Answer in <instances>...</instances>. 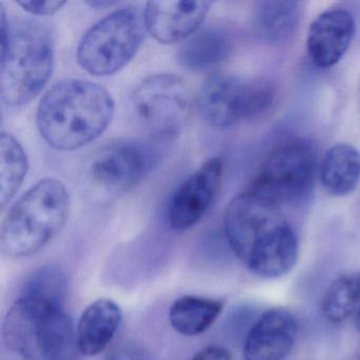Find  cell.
<instances>
[{"label": "cell", "mask_w": 360, "mask_h": 360, "mask_svg": "<svg viewBox=\"0 0 360 360\" xmlns=\"http://www.w3.org/2000/svg\"><path fill=\"white\" fill-rule=\"evenodd\" d=\"M224 233L231 250L257 277H283L298 262V238L281 205L258 191L250 188L231 200Z\"/></svg>", "instance_id": "6da1fadb"}, {"label": "cell", "mask_w": 360, "mask_h": 360, "mask_svg": "<svg viewBox=\"0 0 360 360\" xmlns=\"http://www.w3.org/2000/svg\"><path fill=\"white\" fill-rule=\"evenodd\" d=\"M115 101L98 84L79 79L56 83L41 98L37 124L41 138L60 151L94 142L110 125Z\"/></svg>", "instance_id": "7a4b0ae2"}, {"label": "cell", "mask_w": 360, "mask_h": 360, "mask_svg": "<svg viewBox=\"0 0 360 360\" xmlns=\"http://www.w3.org/2000/svg\"><path fill=\"white\" fill-rule=\"evenodd\" d=\"M0 96L10 107L34 100L51 77L53 37L39 20L20 18L9 22L0 4Z\"/></svg>", "instance_id": "3957f363"}, {"label": "cell", "mask_w": 360, "mask_h": 360, "mask_svg": "<svg viewBox=\"0 0 360 360\" xmlns=\"http://www.w3.org/2000/svg\"><path fill=\"white\" fill-rule=\"evenodd\" d=\"M70 195L64 183L43 179L10 208L0 231L5 256L20 259L43 250L62 231L68 219Z\"/></svg>", "instance_id": "277c9868"}, {"label": "cell", "mask_w": 360, "mask_h": 360, "mask_svg": "<svg viewBox=\"0 0 360 360\" xmlns=\"http://www.w3.org/2000/svg\"><path fill=\"white\" fill-rule=\"evenodd\" d=\"M6 345L22 360H75L77 330L63 307L22 296L3 326Z\"/></svg>", "instance_id": "5b68a950"}, {"label": "cell", "mask_w": 360, "mask_h": 360, "mask_svg": "<svg viewBox=\"0 0 360 360\" xmlns=\"http://www.w3.org/2000/svg\"><path fill=\"white\" fill-rule=\"evenodd\" d=\"M159 162V149L150 142L134 139L112 141L86 160L82 187L94 201H112L140 184Z\"/></svg>", "instance_id": "8992f818"}, {"label": "cell", "mask_w": 360, "mask_h": 360, "mask_svg": "<svg viewBox=\"0 0 360 360\" xmlns=\"http://www.w3.org/2000/svg\"><path fill=\"white\" fill-rule=\"evenodd\" d=\"M144 11L120 8L94 24L77 47L79 66L96 77L115 75L136 56L146 32Z\"/></svg>", "instance_id": "52a82bcc"}, {"label": "cell", "mask_w": 360, "mask_h": 360, "mask_svg": "<svg viewBox=\"0 0 360 360\" xmlns=\"http://www.w3.org/2000/svg\"><path fill=\"white\" fill-rule=\"evenodd\" d=\"M271 102L273 91L266 84L246 81L225 72L210 75L197 96V108L202 119L221 129L264 112Z\"/></svg>", "instance_id": "ba28073f"}, {"label": "cell", "mask_w": 360, "mask_h": 360, "mask_svg": "<svg viewBox=\"0 0 360 360\" xmlns=\"http://www.w3.org/2000/svg\"><path fill=\"white\" fill-rule=\"evenodd\" d=\"M132 109L143 126L155 136H176L191 112V92L181 77L159 73L146 77L134 91Z\"/></svg>", "instance_id": "9c48e42d"}, {"label": "cell", "mask_w": 360, "mask_h": 360, "mask_svg": "<svg viewBox=\"0 0 360 360\" xmlns=\"http://www.w3.org/2000/svg\"><path fill=\"white\" fill-rule=\"evenodd\" d=\"M316 172L317 155L313 147L302 141H292L269 155L250 189L280 205L299 202L311 193Z\"/></svg>", "instance_id": "30bf717a"}, {"label": "cell", "mask_w": 360, "mask_h": 360, "mask_svg": "<svg viewBox=\"0 0 360 360\" xmlns=\"http://www.w3.org/2000/svg\"><path fill=\"white\" fill-rule=\"evenodd\" d=\"M223 172V160L212 158L176 188L168 206V221L172 229L186 231L200 223L220 191Z\"/></svg>", "instance_id": "8fae6325"}, {"label": "cell", "mask_w": 360, "mask_h": 360, "mask_svg": "<svg viewBox=\"0 0 360 360\" xmlns=\"http://www.w3.org/2000/svg\"><path fill=\"white\" fill-rule=\"evenodd\" d=\"M296 317L288 309H271L259 316L244 342V360H284L298 338Z\"/></svg>", "instance_id": "7c38bea8"}, {"label": "cell", "mask_w": 360, "mask_h": 360, "mask_svg": "<svg viewBox=\"0 0 360 360\" xmlns=\"http://www.w3.org/2000/svg\"><path fill=\"white\" fill-rule=\"evenodd\" d=\"M212 6L210 1H149L144 10L147 31L161 44L184 41L199 30Z\"/></svg>", "instance_id": "4fadbf2b"}, {"label": "cell", "mask_w": 360, "mask_h": 360, "mask_svg": "<svg viewBox=\"0 0 360 360\" xmlns=\"http://www.w3.org/2000/svg\"><path fill=\"white\" fill-rule=\"evenodd\" d=\"M356 24L347 10H328L315 18L307 32V49L311 62L319 68H330L349 50Z\"/></svg>", "instance_id": "5bb4252c"}, {"label": "cell", "mask_w": 360, "mask_h": 360, "mask_svg": "<svg viewBox=\"0 0 360 360\" xmlns=\"http://www.w3.org/2000/svg\"><path fill=\"white\" fill-rule=\"evenodd\" d=\"M121 307L111 299H98L86 307L77 326V345L79 353L100 355L115 338L122 323Z\"/></svg>", "instance_id": "9a60e30c"}, {"label": "cell", "mask_w": 360, "mask_h": 360, "mask_svg": "<svg viewBox=\"0 0 360 360\" xmlns=\"http://www.w3.org/2000/svg\"><path fill=\"white\" fill-rule=\"evenodd\" d=\"M233 49L231 35L218 26L199 29L179 50L178 62L189 71H205L226 60Z\"/></svg>", "instance_id": "2e32d148"}, {"label": "cell", "mask_w": 360, "mask_h": 360, "mask_svg": "<svg viewBox=\"0 0 360 360\" xmlns=\"http://www.w3.org/2000/svg\"><path fill=\"white\" fill-rule=\"evenodd\" d=\"M320 181L334 197L353 193L360 182V151L345 143L330 147L320 166Z\"/></svg>", "instance_id": "e0dca14e"}, {"label": "cell", "mask_w": 360, "mask_h": 360, "mask_svg": "<svg viewBox=\"0 0 360 360\" xmlns=\"http://www.w3.org/2000/svg\"><path fill=\"white\" fill-rule=\"evenodd\" d=\"M222 311L223 304L220 301L187 295L172 303L169 322L181 335L199 336L216 322Z\"/></svg>", "instance_id": "ac0fdd59"}, {"label": "cell", "mask_w": 360, "mask_h": 360, "mask_svg": "<svg viewBox=\"0 0 360 360\" xmlns=\"http://www.w3.org/2000/svg\"><path fill=\"white\" fill-rule=\"evenodd\" d=\"M300 18V4L297 1H263L257 9L255 26L263 41L278 45L290 41Z\"/></svg>", "instance_id": "d6986e66"}, {"label": "cell", "mask_w": 360, "mask_h": 360, "mask_svg": "<svg viewBox=\"0 0 360 360\" xmlns=\"http://www.w3.org/2000/svg\"><path fill=\"white\" fill-rule=\"evenodd\" d=\"M360 304V273H347L330 284L320 302L322 317L339 324L356 313Z\"/></svg>", "instance_id": "ffe728a7"}, {"label": "cell", "mask_w": 360, "mask_h": 360, "mask_svg": "<svg viewBox=\"0 0 360 360\" xmlns=\"http://www.w3.org/2000/svg\"><path fill=\"white\" fill-rule=\"evenodd\" d=\"M0 203L5 207L18 193L28 172V158L18 139L9 132L0 136Z\"/></svg>", "instance_id": "44dd1931"}, {"label": "cell", "mask_w": 360, "mask_h": 360, "mask_svg": "<svg viewBox=\"0 0 360 360\" xmlns=\"http://www.w3.org/2000/svg\"><path fill=\"white\" fill-rule=\"evenodd\" d=\"M68 292L66 274L60 267L46 265L27 280L22 296L34 297L63 307Z\"/></svg>", "instance_id": "7402d4cb"}, {"label": "cell", "mask_w": 360, "mask_h": 360, "mask_svg": "<svg viewBox=\"0 0 360 360\" xmlns=\"http://www.w3.org/2000/svg\"><path fill=\"white\" fill-rule=\"evenodd\" d=\"M18 6L22 8L25 11L29 12L32 15L47 16L52 15L60 11L66 1H43V0H18L16 1Z\"/></svg>", "instance_id": "603a6c76"}, {"label": "cell", "mask_w": 360, "mask_h": 360, "mask_svg": "<svg viewBox=\"0 0 360 360\" xmlns=\"http://www.w3.org/2000/svg\"><path fill=\"white\" fill-rule=\"evenodd\" d=\"M191 360H233V356L225 347L210 345L198 352Z\"/></svg>", "instance_id": "cb8c5ba5"}, {"label": "cell", "mask_w": 360, "mask_h": 360, "mask_svg": "<svg viewBox=\"0 0 360 360\" xmlns=\"http://www.w3.org/2000/svg\"><path fill=\"white\" fill-rule=\"evenodd\" d=\"M104 360H145V357L136 347H122L111 352Z\"/></svg>", "instance_id": "d4e9b609"}, {"label": "cell", "mask_w": 360, "mask_h": 360, "mask_svg": "<svg viewBox=\"0 0 360 360\" xmlns=\"http://www.w3.org/2000/svg\"><path fill=\"white\" fill-rule=\"evenodd\" d=\"M117 1H109V0H94V1H88L87 5L91 6L94 8H98V9H104V8L113 7L117 5Z\"/></svg>", "instance_id": "484cf974"}, {"label": "cell", "mask_w": 360, "mask_h": 360, "mask_svg": "<svg viewBox=\"0 0 360 360\" xmlns=\"http://www.w3.org/2000/svg\"><path fill=\"white\" fill-rule=\"evenodd\" d=\"M355 326L358 332L360 333V304L355 313Z\"/></svg>", "instance_id": "4316f807"}]
</instances>
